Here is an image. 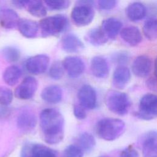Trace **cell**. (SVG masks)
I'll return each instance as SVG.
<instances>
[{
  "mask_svg": "<svg viewBox=\"0 0 157 157\" xmlns=\"http://www.w3.org/2000/svg\"><path fill=\"white\" fill-rule=\"evenodd\" d=\"M157 114V98L153 93H147L140 99L139 110L136 116L140 119L151 120L156 118Z\"/></svg>",
  "mask_w": 157,
  "mask_h": 157,
  "instance_id": "obj_6",
  "label": "cell"
},
{
  "mask_svg": "<svg viewBox=\"0 0 157 157\" xmlns=\"http://www.w3.org/2000/svg\"><path fill=\"white\" fill-rule=\"evenodd\" d=\"M20 33L26 38L35 37L39 31V24L32 20L27 18L20 19L17 26Z\"/></svg>",
  "mask_w": 157,
  "mask_h": 157,
  "instance_id": "obj_18",
  "label": "cell"
},
{
  "mask_svg": "<svg viewBox=\"0 0 157 157\" xmlns=\"http://www.w3.org/2000/svg\"><path fill=\"white\" fill-rule=\"evenodd\" d=\"M73 113L74 116L78 120H80L85 119L87 116L86 109L80 104L74 105L73 107Z\"/></svg>",
  "mask_w": 157,
  "mask_h": 157,
  "instance_id": "obj_35",
  "label": "cell"
},
{
  "mask_svg": "<svg viewBox=\"0 0 157 157\" xmlns=\"http://www.w3.org/2000/svg\"><path fill=\"white\" fill-rule=\"evenodd\" d=\"M120 157H139V155L133 147L129 146L122 151Z\"/></svg>",
  "mask_w": 157,
  "mask_h": 157,
  "instance_id": "obj_38",
  "label": "cell"
},
{
  "mask_svg": "<svg viewBox=\"0 0 157 157\" xmlns=\"http://www.w3.org/2000/svg\"><path fill=\"white\" fill-rule=\"evenodd\" d=\"M36 123L37 118L31 109L24 107L21 109L17 118V125L20 131L29 132L36 127Z\"/></svg>",
  "mask_w": 157,
  "mask_h": 157,
  "instance_id": "obj_8",
  "label": "cell"
},
{
  "mask_svg": "<svg viewBox=\"0 0 157 157\" xmlns=\"http://www.w3.org/2000/svg\"><path fill=\"white\" fill-rule=\"evenodd\" d=\"M50 62L49 57L45 54H39L29 58L25 63L26 70L34 75H39L47 70Z\"/></svg>",
  "mask_w": 157,
  "mask_h": 157,
  "instance_id": "obj_9",
  "label": "cell"
},
{
  "mask_svg": "<svg viewBox=\"0 0 157 157\" xmlns=\"http://www.w3.org/2000/svg\"><path fill=\"white\" fill-rule=\"evenodd\" d=\"M61 47L67 53H77L83 48V44L80 39L74 34H67L64 36L61 41Z\"/></svg>",
  "mask_w": 157,
  "mask_h": 157,
  "instance_id": "obj_17",
  "label": "cell"
},
{
  "mask_svg": "<svg viewBox=\"0 0 157 157\" xmlns=\"http://www.w3.org/2000/svg\"><path fill=\"white\" fill-rule=\"evenodd\" d=\"M67 17L58 14L42 19L39 23V28L42 36L48 37L60 34L67 28Z\"/></svg>",
  "mask_w": 157,
  "mask_h": 157,
  "instance_id": "obj_4",
  "label": "cell"
},
{
  "mask_svg": "<svg viewBox=\"0 0 157 157\" xmlns=\"http://www.w3.org/2000/svg\"><path fill=\"white\" fill-rule=\"evenodd\" d=\"M21 75V69L15 65L7 67L3 72V80L9 86L15 85Z\"/></svg>",
  "mask_w": 157,
  "mask_h": 157,
  "instance_id": "obj_25",
  "label": "cell"
},
{
  "mask_svg": "<svg viewBox=\"0 0 157 157\" xmlns=\"http://www.w3.org/2000/svg\"><path fill=\"white\" fill-rule=\"evenodd\" d=\"M112 78L113 84L116 88L123 89L130 80V71L125 66H118L113 72Z\"/></svg>",
  "mask_w": 157,
  "mask_h": 157,
  "instance_id": "obj_20",
  "label": "cell"
},
{
  "mask_svg": "<svg viewBox=\"0 0 157 157\" xmlns=\"http://www.w3.org/2000/svg\"><path fill=\"white\" fill-rule=\"evenodd\" d=\"M86 40L93 45L101 46L108 41V38L101 28H95L90 30L86 36Z\"/></svg>",
  "mask_w": 157,
  "mask_h": 157,
  "instance_id": "obj_24",
  "label": "cell"
},
{
  "mask_svg": "<svg viewBox=\"0 0 157 157\" xmlns=\"http://www.w3.org/2000/svg\"><path fill=\"white\" fill-rule=\"evenodd\" d=\"M153 65V61L149 56L141 55L134 60L132 64V71L134 74L138 77H147L151 73Z\"/></svg>",
  "mask_w": 157,
  "mask_h": 157,
  "instance_id": "obj_11",
  "label": "cell"
},
{
  "mask_svg": "<svg viewBox=\"0 0 157 157\" xmlns=\"http://www.w3.org/2000/svg\"><path fill=\"white\" fill-rule=\"evenodd\" d=\"M143 33L150 40H155L157 37V22L155 18H149L143 26Z\"/></svg>",
  "mask_w": 157,
  "mask_h": 157,
  "instance_id": "obj_27",
  "label": "cell"
},
{
  "mask_svg": "<svg viewBox=\"0 0 157 157\" xmlns=\"http://www.w3.org/2000/svg\"><path fill=\"white\" fill-rule=\"evenodd\" d=\"M26 7L32 15L36 17H43L47 14V9L41 1H28Z\"/></svg>",
  "mask_w": 157,
  "mask_h": 157,
  "instance_id": "obj_26",
  "label": "cell"
},
{
  "mask_svg": "<svg viewBox=\"0 0 157 157\" xmlns=\"http://www.w3.org/2000/svg\"><path fill=\"white\" fill-rule=\"evenodd\" d=\"M40 126L42 137L48 144H56L64 137V120L58 110L47 108L42 110L39 116Z\"/></svg>",
  "mask_w": 157,
  "mask_h": 157,
  "instance_id": "obj_1",
  "label": "cell"
},
{
  "mask_svg": "<svg viewBox=\"0 0 157 157\" xmlns=\"http://www.w3.org/2000/svg\"><path fill=\"white\" fill-rule=\"evenodd\" d=\"M91 72L98 78H104L109 72V67L105 58L101 56H94L90 63Z\"/></svg>",
  "mask_w": 157,
  "mask_h": 157,
  "instance_id": "obj_13",
  "label": "cell"
},
{
  "mask_svg": "<svg viewBox=\"0 0 157 157\" xmlns=\"http://www.w3.org/2000/svg\"><path fill=\"white\" fill-rule=\"evenodd\" d=\"M33 144H25L21 151L20 157H34L33 153Z\"/></svg>",
  "mask_w": 157,
  "mask_h": 157,
  "instance_id": "obj_37",
  "label": "cell"
},
{
  "mask_svg": "<svg viewBox=\"0 0 157 157\" xmlns=\"http://www.w3.org/2000/svg\"><path fill=\"white\" fill-rule=\"evenodd\" d=\"M126 128L124 122L118 118H105L96 124V132L102 139L112 141L121 136Z\"/></svg>",
  "mask_w": 157,
  "mask_h": 157,
  "instance_id": "obj_2",
  "label": "cell"
},
{
  "mask_svg": "<svg viewBox=\"0 0 157 157\" xmlns=\"http://www.w3.org/2000/svg\"><path fill=\"white\" fill-rule=\"evenodd\" d=\"M13 99V93L7 87L0 86V104L7 106Z\"/></svg>",
  "mask_w": 157,
  "mask_h": 157,
  "instance_id": "obj_31",
  "label": "cell"
},
{
  "mask_svg": "<svg viewBox=\"0 0 157 157\" xmlns=\"http://www.w3.org/2000/svg\"><path fill=\"white\" fill-rule=\"evenodd\" d=\"M64 69L71 78H77L84 72L85 64L83 61L76 56H68L62 62Z\"/></svg>",
  "mask_w": 157,
  "mask_h": 157,
  "instance_id": "obj_12",
  "label": "cell"
},
{
  "mask_svg": "<svg viewBox=\"0 0 157 157\" xmlns=\"http://www.w3.org/2000/svg\"><path fill=\"white\" fill-rule=\"evenodd\" d=\"M142 153L144 157H157V137L155 131H150L145 135L142 142Z\"/></svg>",
  "mask_w": 157,
  "mask_h": 157,
  "instance_id": "obj_15",
  "label": "cell"
},
{
  "mask_svg": "<svg viewBox=\"0 0 157 157\" xmlns=\"http://www.w3.org/2000/svg\"><path fill=\"white\" fill-rule=\"evenodd\" d=\"M64 72L63 64L61 61H56L50 66L48 71L49 76L54 80L61 79Z\"/></svg>",
  "mask_w": 157,
  "mask_h": 157,
  "instance_id": "obj_30",
  "label": "cell"
},
{
  "mask_svg": "<svg viewBox=\"0 0 157 157\" xmlns=\"http://www.w3.org/2000/svg\"><path fill=\"white\" fill-rule=\"evenodd\" d=\"M79 104L85 109H93L96 107L97 95L93 87L90 85H82L78 91Z\"/></svg>",
  "mask_w": 157,
  "mask_h": 157,
  "instance_id": "obj_10",
  "label": "cell"
},
{
  "mask_svg": "<svg viewBox=\"0 0 157 157\" xmlns=\"http://www.w3.org/2000/svg\"><path fill=\"white\" fill-rule=\"evenodd\" d=\"M33 153L34 157H57L55 150L42 144H33Z\"/></svg>",
  "mask_w": 157,
  "mask_h": 157,
  "instance_id": "obj_28",
  "label": "cell"
},
{
  "mask_svg": "<svg viewBox=\"0 0 157 157\" xmlns=\"http://www.w3.org/2000/svg\"><path fill=\"white\" fill-rule=\"evenodd\" d=\"M147 13V9L144 4L139 2H134L128 5L126 9L127 17L132 21L143 19Z\"/></svg>",
  "mask_w": 157,
  "mask_h": 157,
  "instance_id": "obj_22",
  "label": "cell"
},
{
  "mask_svg": "<svg viewBox=\"0 0 157 157\" xmlns=\"http://www.w3.org/2000/svg\"><path fill=\"white\" fill-rule=\"evenodd\" d=\"M105 102L110 111L118 115L126 114L131 106L129 96L124 93L116 90H110L107 93Z\"/></svg>",
  "mask_w": 157,
  "mask_h": 157,
  "instance_id": "obj_3",
  "label": "cell"
},
{
  "mask_svg": "<svg viewBox=\"0 0 157 157\" xmlns=\"http://www.w3.org/2000/svg\"><path fill=\"white\" fill-rule=\"evenodd\" d=\"M83 151L75 145H71L65 148L61 157H83Z\"/></svg>",
  "mask_w": 157,
  "mask_h": 157,
  "instance_id": "obj_33",
  "label": "cell"
},
{
  "mask_svg": "<svg viewBox=\"0 0 157 157\" xmlns=\"http://www.w3.org/2000/svg\"><path fill=\"white\" fill-rule=\"evenodd\" d=\"M44 3L51 10H60L67 9L70 5L69 1H45Z\"/></svg>",
  "mask_w": 157,
  "mask_h": 157,
  "instance_id": "obj_32",
  "label": "cell"
},
{
  "mask_svg": "<svg viewBox=\"0 0 157 157\" xmlns=\"http://www.w3.org/2000/svg\"><path fill=\"white\" fill-rule=\"evenodd\" d=\"M19 20L18 13L11 9H3L0 11V25L6 29L16 27Z\"/></svg>",
  "mask_w": 157,
  "mask_h": 157,
  "instance_id": "obj_21",
  "label": "cell"
},
{
  "mask_svg": "<svg viewBox=\"0 0 157 157\" xmlns=\"http://www.w3.org/2000/svg\"><path fill=\"white\" fill-rule=\"evenodd\" d=\"M2 54L4 59L9 63H15L20 59V52L13 46H6L2 50Z\"/></svg>",
  "mask_w": 157,
  "mask_h": 157,
  "instance_id": "obj_29",
  "label": "cell"
},
{
  "mask_svg": "<svg viewBox=\"0 0 157 157\" xmlns=\"http://www.w3.org/2000/svg\"><path fill=\"white\" fill-rule=\"evenodd\" d=\"M96 145V140L93 136L89 132H83L77 139V147L83 153H90L91 151Z\"/></svg>",
  "mask_w": 157,
  "mask_h": 157,
  "instance_id": "obj_23",
  "label": "cell"
},
{
  "mask_svg": "<svg viewBox=\"0 0 157 157\" xmlns=\"http://www.w3.org/2000/svg\"><path fill=\"white\" fill-rule=\"evenodd\" d=\"M41 98L43 101L48 104H57L63 98V90L58 85H48L42 91Z\"/></svg>",
  "mask_w": 157,
  "mask_h": 157,
  "instance_id": "obj_19",
  "label": "cell"
},
{
  "mask_svg": "<svg viewBox=\"0 0 157 157\" xmlns=\"http://www.w3.org/2000/svg\"><path fill=\"white\" fill-rule=\"evenodd\" d=\"M99 8L104 10H109L113 9L117 4V1L114 0H101L98 2Z\"/></svg>",
  "mask_w": 157,
  "mask_h": 157,
  "instance_id": "obj_36",
  "label": "cell"
},
{
  "mask_svg": "<svg viewBox=\"0 0 157 157\" xmlns=\"http://www.w3.org/2000/svg\"><path fill=\"white\" fill-rule=\"evenodd\" d=\"M27 2L28 1H13L12 2L18 8H24L26 7Z\"/></svg>",
  "mask_w": 157,
  "mask_h": 157,
  "instance_id": "obj_41",
  "label": "cell"
},
{
  "mask_svg": "<svg viewBox=\"0 0 157 157\" xmlns=\"http://www.w3.org/2000/svg\"><path fill=\"white\" fill-rule=\"evenodd\" d=\"M147 87L151 91H155L156 90V81L155 77H150L146 81Z\"/></svg>",
  "mask_w": 157,
  "mask_h": 157,
  "instance_id": "obj_39",
  "label": "cell"
},
{
  "mask_svg": "<svg viewBox=\"0 0 157 157\" xmlns=\"http://www.w3.org/2000/svg\"><path fill=\"white\" fill-rule=\"evenodd\" d=\"M121 39L131 46H136L142 40V34L138 28L134 26H129L123 28L120 31Z\"/></svg>",
  "mask_w": 157,
  "mask_h": 157,
  "instance_id": "obj_16",
  "label": "cell"
},
{
  "mask_svg": "<svg viewBox=\"0 0 157 157\" xmlns=\"http://www.w3.org/2000/svg\"><path fill=\"white\" fill-rule=\"evenodd\" d=\"M10 113V109L7 107H6L4 105H2L0 107V117L1 118H5L9 116Z\"/></svg>",
  "mask_w": 157,
  "mask_h": 157,
  "instance_id": "obj_40",
  "label": "cell"
},
{
  "mask_svg": "<svg viewBox=\"0 0 157 157\" xmlns=\"http://www.w3.org/2000/svg\"><path fill=\"white\" fill-rule=\"evenodd\" d=\"M122 22L113 17L104 19L101 24V29L108 39H115L121 30Z\"/></svg>",
  "mask_w": 157,
  "mask_h": 157,
  "instance_id": "obj_14",
  "label": "cell"
},
{
  "mask_svg": "<svg viewBox=\"0 0 157 157\" xmlns=\"http://www.w3.org/2000/svg\"><path fill=\"white\" fill-rule=\"evenodd\" d=\"M99 157H109V156H99Z\"/></svg>",
  "mask_w": 157,
  "mask_h": 157,
  "instance_id": "obj_42",
  "label": "cell"
},
{
  "mask_svg": "<svg viewBox=\"0 0 157 157\" xmlns=\"http://www.w3.org/2000/svg\"><path fill=\"white\" fill-rule=\"evenodd\" d=\"M129 58V54L126 52H117L113 56V61L119 66H124V64L128 62Z\"/></svg>",
  "mask_w": 157,
  "mask_h": 157,
  "instance_id": "obj_34",
  "label": "cell"
},
{
  "mask_svg": "<svg viewBox=\"0 0 157 157\" xmlns=\"http://www.w3.org/2000/svg\"><path fill=\"white\" fill-rule=\"evenodd\" d=\"M91 1H79L72 10L71 17L77 26L82 27L90 24L94 17V11Z\"/></svg>",
  "mask_w": 157,
  "mask_h": 157,
  "instance_id": "obj_5",
  "label": "cell"
},
{
  "mask_svg": "<svg viewBox=\"0 0 157 157\" xmlns=\"http://www.w3.org/2000/svg\"><path fill=\"white\" fill-rule=\"evenodd\" d=\"M38 83L37 80L32 77H25L15 90V96L21 100L29 99L33 97L37 89Z\"/></svg>",
  "mask_w": 157,
  "mask_h": 157,
  "instance_id": "obj_7",
  "label": "cell"
}]
</instances>
